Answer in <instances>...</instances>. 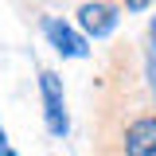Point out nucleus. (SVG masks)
<instances>
[{"instance_id": "f257e3e1", "label": "nucleus", "mask_w": 156, "mask_h": 156, "mask_svg": "<svg viewBox=\"0 0 156 156\" xmlns=\"http://www.w3.org/2000/svg\"><path fill=\"white\" fill-rule=\"evenodd\" d=\"M94 156H156V101L133 43H117L90 90Z\"/></svg>"}, {"instance_id": "f03ea898", "label": "nucleus", "mask_w": 156, "mask_h": 156, "mask_svg": "<svg viewBox=\"0 0 156 156\" xmlns=\"http://www.w3.org/2000/svg\"><path fill=\"white\" fill-rule=\"evenodd\" d=\"M39 94H43V117L51 136H66L70 133V117H66V98H62V78L55 70H39Z\"/></svg>"}, {"instance_id": "7ed1b4c3", "label": "nucleus", "mask_w": 156, "mask_h": 156, "mask_svg": "<svg viewBox=\"0 0 156 156\" xmlns=\"http://www.w3.org/2000/svg\"><path fill=\"white\" fill-rule=\"evenodd\" d=\"M74 20H78V27H82V35L105 39V35H113L117 20H121V8H117L113 0H86V4H78Z\"/></svg>"}, {"instance_id": "20e7f679", "label": "nucleus", "mask_w": 156, "mask_h": 156, "mask_svg": "<svg viewBox=\"0 0 156 156\" xmlns=\"http://www.w3.org/2000/svg\"><path fill=\"white\" fill-rule=\"evenodd\" d=\"M43 35L51 39V47H55L62 58H86V35L74 31L66 20L47 16V20H43Z\"/></svg>"}, {"instance_id": "39448f33", "label": "nucleus", "mask_w": 156, "mask_h": 156, "mask_svg": "<svg viewBox=\"0 0 156 156\" xmlns=\"http://www.w3.org/2000/svg\"><path fill=\"white\" fill-rule=\"evenodd\" d=\"M144 55H140V74H144V82H152L156 78V16L148 20V27H144Z\"/></svg>"}, {"instance_id": "423d86ee", "label": "nucleus", "mask_w": 156, "mask_h": 156, "mask_svg": "<svg viewBox=\"0 0 156 156\" xmlns=\"http://www.w3.org/2000/svg\"><path fill=\"white\" fill-rule=\"evenodd\" d=\"M113 4L121 8V12H148L156 0H113Z\"/></svg>"}, {"instance_id": "0eeeda50", "label": "nucleus", "mask_w": 156, "mask_h": 156, "mask_svg": "<svg viewBox=\"0 0 156 156\" xmlns=\"http://www.w3.org/2000/svg\"><path fill=\"white\" fill-rule=\"evenodd\" d=\"M12 148H8V133H4V125H0V156H8Z\"/></svg>"}, {"instance_id": "6e6552de", "label": "nucleus", "mask_w": 156, "mask_h": 156, "mask_svg": "<svg viewBox=\"0 0 156 156\" xmlns=\"http://www.w3.org/2000/svg\"><path fill=\"white\" fill-rule=\"evenodd\" d=\"M148 94H152V101H156V78H152V82H148Z\"/></svg>"}]
</instances>
